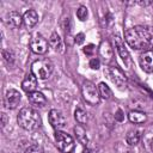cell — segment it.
I'll list each match as a JSON object with an SVG mask.
<instances>
[{"instance_id":"cell-34","label":"cell","mask_w":153,"mask_h":153,"mask_svg":"<svg viewBox=\"0 0 153 153\" xmlns=\"http://www.w3.org/2000/svg\"><path fill=\"white\" fill-rule=\"evenodd\" d=\"M2 153H4V152H2Z\"/></svg>"},{"instance_id":"cell-10","label":"cell","mask_w":153,"mask_h":153,"mask_svg":"<svg viewBox=\"0 0 153 153\" xmlns=\"http://www.w3.org/2000/svg\"><path fill=\"white\" fill-rule=\"evenodd\" d=\"M20 99H22V94L19 93V91H17L14 88H10L5 93V105L8 109H16L18 106Z\"/></svg>"},{"instance_id":"cell-24","label":"cell","mask_w":153,"mask_h":153,"mask_svg":"<svg viewBox=\"0 0 153 153\" xmlns=\"http://www.w3.org/2000/svg\"><path fill=\"white\" fill-rule=\"evenodd\" d=\"M87 16H88L87 7L86 6H79V8L76 10V17H78V19L81 20V22H84V20H86Z\"/></svg>"},{"instance_id":"cell-4","label":"cell","mask_w":153,"mask_h":153,"mask_svg":"<svg viewBox=\"0 0 153 153\" xmlns=\"http://www.w3.org/2000/svg\"><path fill=\"white\" fill-rule=\"evenodd\" d=\"M31 73L37 79H47L53 73V63L45 59L37 60L31 65Z\"/></svg>"},{"instance_id":"cell-1","label":"cell","mask_w":153,"mask_h":153,"mask_svg":"<svg viewBox=\"0 0 153 153\" xmlns=\"http://www.w3.org/2000/svg\"><path fill=\"white\" fill-rule=\"evenodd\" d=\"M124 39L135 50H153V27L136 25L124 31Z\"/></svg>"},{"instance_id":"cell-27","label":"cell","mask_w":153,"mask_h":153,"mask_svg":"<svg viewBox=\"0 0 153 153\" xmlns=\"http://www.w3.org/2000/svg\"><path fill=\"white\" fill-rule=\"evenodd\" d=\"M84 39H85V35H84L82 32H79V33L74 37V42H75L76 44H81V43L84 42Z\"/></svg>"},{"instance_id":"cell-23","label":"cell","mask_w":153,"mask_h":153,"mask_svg":"<svg viewBox=\"0 0 153 153\" xmlns=\"http://www.w3.org/2000/svg\"><path fill=\"white\" fill-rule=\"evenodd\" d=\"M2 57H4V60L6 61L7 65L12 66V65L14 63V55H13V53H12L11 50L4 49V50H2Z\"/></svg>"},{"instance_id":"cell-33","label":"cell","mask_w":153,"mask_h":153,"mask_svg":"<svg viewBox=\"0 0 153 153\" xmlns=\"http://www.w3.org/2000/svg\"><path fill=\"white\" fill-rule=\"evenodd\" d=\"M152 7H153V4H152Z\"/></svg>"},{"instance_id":"cell-21","label":"cell","mask_w":153,"mask_h":153,"mask_svg":"<svg viewBox=\"0 0 153 153\" xmlns=\"http://www.w3.org/2000/svg\"><path fill=\"white\" fill-rule=\"evenodd\" d=\"M98 91H99L100 98H103V99H110L112 97V91H111V88L105 82H99Z\"/></svg>"},{"instance_id":"cell-3","label":"cell","mask_w":153,"mask_h":153,"mask_svg":"<svg viewBox=\"0 0 153 153\" xmlns=\"http://www.w3.org/2000/svg\"><path fill=\"white\" fill-rule=\"evenodd\" d=\"M54 139H55V145L57 147V149L62 153H72L75 148V142L73 140V137L61 130H56L54 134Z\"/></svg>"},{"instance_id":"cell-16","label":"cell","mask_w":153,"mask_h":153,"mask_svg":"<svg viewBox=\"0 0 153 153\" xmlns=\"http://www.w3.org/2000/svg\"><path fill=\"white\" fill-rule=\"evenodd\" d=\"M49 45L50 48H53L55 51L57 53H62L65 50V45H63V41L60 37V35L57 32H53L50 38H49Z\"/></svg>"},{"instance_id":"cell-13","label":"cell","mask_w":153,"mask_h":153,"mask_svg":"<svg viewBox=\"0 0 153 153\" xmlns=\"http://www.w3.org/2000/svg\"><path fill=\"white\" fill-rule=\"evenodd\" d=\"M36 87H37V78L30 73V74H26L25 78L23 79L22 81V88L27 92V93H31L33 91H36Z\"/></svg>"},{"instance_id":"cell-12","label":"cell","mask_w":153,"mask_h":153,"mask_svg":"<svg viewBox=\"0 0 153 153\" xmlns=\"http://www.w3.org/2000/svg\"><path fill=\"white\" fill-rule=\"evenodd\" d=\"M99 55L103 59V61L105 63L110 62L112 56H114V50L111 48V44L109 41H102L100 45H99Z\"/></svg>"},{"instance_id":"cell-26","label":"cell","mask_w":153,"mask_h":153,"mask_svg":"<svg viewBox=\"0 0 153 153\" xmlns=\"http://www.w3.org/2000/svg\"><path fill=\"white\" fill-rule=\"evenodd\" d=\"M99 65H100V62H99V60L98 59H91L90 60V67L92 68V69H98L99 68Z\"/></svg>"},{"instance_id":"cell-11","label":"cell","mask_w":153,"mask_h":153,"mask_svg":"<svg viewBox=\"0 0 153 153\" xmlns=\"http://www.w3.org/2000/svg\"><path fill=\"white\" fill-rule=\"evenodd\" d=\"M140 67L147 73H153V50H146L140 55Z\"/></svg>"},{"instance_id":"cell-30","label":"cell","mask_w":153,"mask_h":153,"mask_svg":"<svg viewBox=\"0 0 153 153\" xmlns=\"http://www.w3.org/2000/svg\"><path fill=\"white\" fill-rule=\"evenodd\" d=\"M6 124V114H2V126Z\"/></svg>"},{"instance_id":"cell-2","label":"cell","mask_w":153,"mask_h":153,"mask_svg":"<svg viewBox=\"0 0 153 153\" xmlns=\"http://www.w3.org/2000/svg\"><path fill=\"white\" fill-rule=\"evenodd\" d=\"M17 122L25 130H35L41 124V117L35 109L30 106H25L20 109L17 116Z\"/></svg>"},{"instance_id":"cell-6","label":"cell","mask_w":153,"mask_h":153,"mask_svg":"<svg viewBox=\"0 0 153 153\" xmlns=\"http://www.w3.org/2000/svg\"><path fill=\"white\" fill-rule=\"evenodd\" d=\"M48 47H49V42L39 33H36L30 39V49L35 54H39V55L45 54L48 51Z\"/></svg>"},{"instance_id":"cell-25","label":"cell","mask_w":153,"mask_h":153,"mask_svg":"<svg viewBox=\"0 0 153 153\" xmlns=\"http://www.w3.org/2000/svg\"><path fill=\"white\" fill-rule=\"evenodd\" d=\"M25 153H43V149L38 145H31V146H29L26 148Z\"/></svg>"},{"instance_id":"cell-15","label":"cell","mask_w":153,"mask_h":153,"mask_svg":"<svg viewBox=\"0 0 153 153\" xmlns=\"http://www.w3.org/2000/svg\"><path fill=\"white\" fill-rule=\"evenodd\" d=\"M27 99L32 105H36V106H44L47 104V99H45L44 94L38 91L27 93Z\"/></svg>"},{"instance_id":"cell-17","label":"cell","mask_w":153,"mask_h":153,"mask_svg":"<svg viewBox=\"0 0 153 153\" xmlns=\"http://www.w3.org/2000/svg\"><path fill=\"white\" fill-rule=\"evenodd\" d=\"M37 22H38V14L35 10H27L23 14V23L25 24V26L32 27L37 24Z\"/></svg>"},{"instance_id":"cell-19","label":"cell","mask_w":153,"mask_h":153,"mask_svg":"<svg viewBox=\"0 0 153 153\" xmlns=\"http://www.w3.org/2000/svg\"><path fill=\"white\" fill-rule=\"evenodd\" d=\"M74 133H75V135H76L78 141H79L82 146H87L88 140H87L85 129H84L82 127H80V126H75V127H74Z\"/></svg>"},{"instance_id":"cell-31","label":"cell","mask_w":153,"mask_h":153,"mask_svg":"<svg viewBox=\"0 0 153 153\" xmlns=\"http://www.w3.org/2000/svg\"><path fill=\"white\" fill-rule=\"evenodd\" d=\"M84 153H94V152H93V151H91V149H86Z\"/></svg>"},{"instance_id":"cell-28","label":"cell","mask_w":153,"mask_h":153,"mask_svg":"<svg viewBox=\"0 0 153 153\" xmlns=\"http://www.w3.org/2000/svg\"><path fill=\"white\" fill-rule=\"evenodd\" d=\"M84 53H85L86 55H92V54L94 53V45H93V44L86 45V47L84 48Z\"/></svg>"},{"instance_id":"cell-32","label":"cell","mask_w":153,"mask_h":153,"mask_svg":"<svg viewBox=\"0 0 153 153\" xmlns=\"http://www.w3.org/2000/svg\"><path fill=\"white\" fill-rule=\"evenodd\" d=\"M151 147H152V151H153V139L151 140Z\"/></svg>"},{"instance_id":"cell-18","label":"cell","mask_w":153,"mask_h":153,"mask_svg":"<svg viewBox=\"0 0 153 153\" xmlns=\"http://www.w3.org/2000/svg\"><path fill=\"white\" fill-rule=\"evenodd\" d=\"M128 120L134 124H141V123H145L147 121V115L142 111L134 110V111H130L128 114Z\"/></svg>"},{"instance_id":"cell-7","label":"cell","mask_w":153,"mask_h":153,"mask_svg":"<svg viewBox=\"0 0 153 153\" xmlns=\"http://www.w3.org/2000/svg\"><path fill=\"white\" fill-rule=\"evenodd\" d=\"M106 74L109 76V79L116 86L123 87V86L127 85V76L118 67H108L106 68Z\"/></svg>"},{"instance_id":"cell-22","label":"cell","mask_w":153,"mask_h":153,"mask_svg":"<svg viewBox=\"0 0 153 153\" xmlns=\"http://www.w3.org/2000/svg\"><path fill=\"white\" fill-rule=\"evenodd\" d=\"M74 117H75L76 122H78V123H80V124L86 123V122H87V120H88L87 112H86L82 108H80V106L75 109V111H74Z\"/></svg>"},{"instance_id":"cell-8","label":"cell","mask_w":153,"mask_h":153,"mask_svg":"<svg viewBox=\"0 0 153 153\" xmlns=\"http://www.w3.org/2000/svg\"><path fill=\"white\" fill-rule=\"evenodd\" d=\"M115 47H116L117 53H118L121 60L123 61L124 66H127V68H130V66H131V57H130V54H129L128 49L124 45V42L122 41V38L120 36H115Z\"/></svg>"},{"instance_id":"cell-29","label":"cell","mask_w":153,"mask_h":153,"mask_svg":"<svg viewBox=\"0 0 153 153\" xmlns=\"http://www.w3.org/2000/svg\"><path fill=\"white\" fill-rule=\"evenodd\" d=\"M115 118H116L117 121H122V120H123V112H122L121 109L117 110V112H116V115H115Z\"/></svg>"},{"instance_id":"cell-9","label":"cell","mask_w":153,"mask_h":153,"mask_svg":"<svg viewBox=\"0 0 153 153\" xmlns=\"http://www.w3.org/2000/svg\"><path fill=\"white\" fill-rule=\"evenodd\" d=\"M48 120H49V123L51 124V127L56 130H60L61 128L65 127L66 124V118L65 116L56 109H51L49 111V115H48Z\"/></svg>"},{"instance_id":"cell-5","label":"cell","mask_w":153,"mask_h":153,"mask_svg":"<svg viewBox=\"0 0 153 153\" xmlns=\"http://www.w3.org/2000/svg\"><path fill=\"white\" fill-rule=\"evenodd\" d=\"M81 94H82V98L85 99V102L88 103L90 105H96V104L99 103L100 96H99L98 86H96L91 81H85L82 84V86H81Z\"/></svg>"},{"instance_id":"cell-14","label":"cell","mask_w":153,"mask_h":153,"mask_svg":"<svg viewBox=\"0 0 153 153\" xmlns=\"http://www.w3.org/2000/svg\"><path fill=\"white\" fill-rule=\"evenodd\" d=\"M6 23L10 27H13V29H17L22 25L23 23V16H20L18 12L16 11H11L6 14Z\"/></svg>"},{"instance_id":"cell-20","label":"cell","mask_w":153,"mask_h":153,"mask_svg":"<svg viewBox=\"0 0 153 153\" xmlns=\"http://www.w3.org/2000/svg\"><path fill=\"white\" fill-rule=\"evenodd\" d=\"M126 140H127V143L130 145V146L137 145L139 141H140V133H139V130H135V129L129 130L127 136H126Z\"/></svg>"}]
</instances>
